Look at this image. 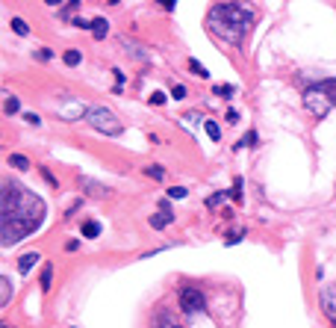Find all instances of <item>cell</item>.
Segmentation results:
<instances>
[{
  "instance_id": "cell-10",
  "label": "cell",
  "mask_w": 336,
  "mask_h": 328,
  "mask_svg": "<svg viewBox=\"0 0 336 328\" xmlns=\"http://www.w3.org/2000/svg\"><path fill=\"white\" fill-rule=\"evenodd\" d=\"M92 33H94V38H106L109 21H106V18H94V21H92Z\"/></svg>"
},
{
  "instance_id": "cell-18",
  "label": "cell",
  "mask_w": 336,
  "mask_h": 328,
  "mask_svg": "<svg viewBox=\"0 0 336 328\" xmlns=\"http://www.w3.org/2000/svg\"><path fill=\"white\" fill-rule=\"evenodd\" d=\"M83 62V56H80V50H65V65H80Z\"/></svg>"
},
{
  "instance_id": "cell-3",
  "label": "cell",
  "mask_w": 336,
  "mask_h": 328,
  "mask_svg": "<svg viewBox=\"0 0 336 328\" xmlns=\"http://www.w3.org/2000/svg\"><path fill=\"white\" fill-rule=\"evenodd\" d=\"M304 107L316 118H325L336 107V80H322L304 89Z\"/></svg>"
},
{
  "instance_id": "cell-16",
  "label": "cell",
  "mask_w": 336,
  "mask_h": 328,
  "mask_svg": "<svg viewBox=\"0 0 336 328\" xmlns=\"http://www.w3.org/2000/svg\"><path fill=\"white\" fill-rule=\"evenodd\" d=\"M12 30H15L18 36H27V33H30V24H27L24 18H12Z\"/></svg>"
},
{
  "instance_id": "cell-2",
  "label": "cell",
  "mask_w": 336,
  "mask_h": 328,
  "mask_svg": "<svg viewBox=\"0 0 336 328\" xmlns=\"http://www.w3.org/2000/svg\"><path fill=\"white\" fill-rule=\"evenodd\" d=\"M251 21H254L251 9H245L242 3H218V6L210 12V30L218 33V36L227 38V41H236V44L245 38Z\"/></svg>"
},
{
  "instance_id": "cell-33",
  "label": "cell",
  "mask_w": 336,
  "mask_h": 328,
  "mask_svg": "<svg viewBox=\"0 0 336 328\" xmlns=\"http://www.w3.org/2000/svg\"><path fill=\"white\" fill-rule=\"evenodd\" d=\"M44 3H47V6H59L62 0H44Z\"/></svg>"
},
{
  "instance_id": "cell-28",
  "label": "cell",
  "mask_w": 336,
  "mask_h": 328,
  "mask_svg": "<svg viewBox=\"0 0 336 328\" xmlns=\"http://www.w3.org/2000/svg\"><path fill=\"white\" fill-rule=\"evenodd\" d=\"M71 24H74V27H83V30H86V27H92V21H83V18H74Z\"/></svg>"
},
{
  "instance_id": "cell-15",
  "label": "cell",
  "mask_w": 336,
  "mask_h": 328,
  "mask_svg": "<svg viewBox=\"0 0 336 328\" xmlns=\"http://www.w3.org/2000/svg\"><path fill=\"white\" fill-rule=\"evenodd\" d=\"M50 281H53V266L47 263V266L41 269V290H44V293L50 290Z\"/></svg>"
},
{
  "instance_id": "cell-29",
  "label": "cell",
  "mask_w": 336,
  "mask_h": 328,
  "mask_svg": "<svg viewBox=\"0 0 336 328\" xmlns=\"http://www.w3.org/2000/svg\"><path fill=\"white\" fill-rule=\"evenodd\" d=\"M171 95L180 101V98H186V89H183V86H174V92H171Z\"/></svg>"
},
{
  "instance_id": "cell-4",
  "label": "cell",
  "mask_w": 336,
  "mask_h": 328,
  "mask_svg": "<svg viewBox=\"0 0 336 328\" xmlns=\"http://www.w3.org/2000/svg\"><path fill=\"white\" fill-rule=\"evenodd\" d=\"M86 121H89L97 133H103V136H118V133H121L118 115H115L112 109H106V107H89V109H86Z\"/></svg>"
},
{
  "instance_id": "cell-6",
  "label": "cell",
  "mask_w": 336,
  "mask_h": 328,
  "mask_svg": "<svg viewBox=\"0 0 336 328\" xmlns=\"http://www.w3.org/2000/svg\"><path fill=\"white\" fill-rule=\"evenodd\" d=\"M319 305H322V314L331 320V326H336V287L334 284L319 293Z\"/></svg>"
},
{
  "instance_id": "cell-20",
  "label": "cell",
  "mask_w": 336,
  "mask_h": 328,
  "mask_svg": "<svg viewBox=\"0 0 336 328\" xmlns=\"http://www.w3.org/2000/svg\"><path fill=\"white\" fill-rule=\"evenodd\" d=\"M189 68H192V71H195L198 77H207V74H210V71H207V68H204V65H201L198 59H189Z\"/></svg>"
},
{
  "instance_id": "cell-9",
  "label": "cell",
  "mask_w": 336,
  "mask_h": 328,
  "mask_svg": "<svg viewBox=\"0 0 336 328\" xmlns=\"http://www.w3.org/2000/svg\"><path fill=\"white\" fill-rule=\"evenodd\" d=\"M38 263V255L35 252H30V255H24V257H18V272L21 275H30V269Z\"/></svg>"
},
{
  "instance_id": "cell-13",
  "label": "cell",
  "mask_w": 336,
  "mask_h": 328,
  "mask_svg": "<svg viewBox=\"0 0 336 328\" xmlns=\"http://www.w3.org/2000/svg\"><path fill=\"white\" fill-rule=\"evenodd\" d=\"M9 296H12V281L9 278H0V308L9 305Z\"/></svg>"
},
{
  "instance_id": "cell-32",
  "label": "cell",
  "mask_w": 336,
  "mask_h": 328,
  "mask_svg": "<svg viewBox=\"0 0 336 328\" xmlns=\"http://www.w3.org/2000/svg\"><path fill=\"white\" fill-rule=\"evenodd\" d=\"M74 9H80V0H71V3H68V9H65V12H74Z\"/></svg>"
},
{
  "instance_id": "cell-21",
  "label": "cell",
  "mask_w": 336,
  "mask_h": 328,
  "mask_svg": "<svg viewBox=\"0 0 336 328\" xmlns=\"http://www.w3.org/2000/svg\"><path fill=\"white\" fill-rule=\"evenodd\" d=\"M168 198H177V201L186 198V186H171V189H168Z\"/></svg>"
},
{
  "instance_id": "cell-30",
  "label": "cell",
  "mask_w": 336,
  "mask_h": 328,
  "mask_svg": "<svg viewBox=\"0 0 336 328\" xmlns=\"http://www.w3.org/2000/svg\"><path fill=\"white\" fill-rule=\"evenodd\" d=\"M227 121H230V124H236V121H239V112H236V109H230V112H227Z\"/></svg>"
},
{
  "instance_id": "cell-26",
  "label": "cell",
  "mask_w": 336,
  "mask_h": 328,
  "mask_svg": "<svg viewBox=\"0 0 336 328\" xmlns=\"http://www.w3.org/2000/svg\"><path fill=\"white\" fill-rule=\"evenodd\" d=\"M41 178H44V181H47V183H50V186H59V183H56V178H53V175H50V172H47V166H44V169H41Z\"/></svg>"
},
{
  "instance_id": "cell-11",
  "label": "cell",
  "mask_w": 336,
  "mask_h": 328,
  "mask_svg": "<svg viewBox=\"0 0 336 328\" xmlns=\"http://www.w3.org/2000/svg\"><path fill=\"white\" fill-rule=\"evenodd\" d=\"M9 166L18 169V172H27V169H30V160H27L24 154H9Z\"/></svg>"
},
{
  "instance_id": "cell-23",
  "label": "cell",
  "mask_w": 336,
  "mask_h": 328,
  "mask_svg": "<svg viewBox=\"0 0 336 328\" xmlns=\"http://www.w3.org/2000/svg\"><path fill=\"white\" fill-rule=\"evenodd\" d=\"M151 104H153V107H162V104H165V92H153V95H151Z\"/></svg>"
},
{
  "instance_id": "cell-8",
  "label": "cell",
  "mask_w": 336,
  "mask_h": 328,
  "mask_svg": "<svg viewBox=\"0 0 336 328\" xmlns=\"http://www.w3.org/2000/svg\"><path fill=\"white\" fill-rule=\"evenodd\" d=\"M171 222H174V213H171V210H162V213H153V216H151V228H153V231H162V228L171 225Z\"/></svg>"
},
{
  "instance_id": "cell-19",
  "label": "cell",
  "mask_w": 336,
  "mask_h": 328,
  "mask_svg": "<svg viewBox=\"0 0 336 328\" xmlns=\"http://www.w3.org/2000/svg\"><path fill=\"white\" fill-rule=\"evenodd\" d=\"M207 133H210V139H213V142H218V139H221V127H218L215 121H207Z\"/></svg>"
},
{
  "instance_id": "cell-7",
  "label": "cell",
  "mask_w": 336,
  "mask_h": 328,
  "mask_svg": "<svg viewBox=\"0 0 336 328\" xmlns=\"http://www.w3.org/2000/svg\"><path fill=\"white\" fill-rule=\"evenodd\" d=\"M80 186H83L89 195H97V198H103V195H106V186H103V183H97V181H92V178H80Z\"/></svg>"
},
{
  "instance_id": "cell-35",
  "label": "cell",
  "mask_w": 336,
  "mask_h": 328,
  "mask_svg": "<svg viewBox=\"0 0 336 328\" xmlns=\"http://www.w3.org/2000/svg\"><path fill=\"white\" fill-rule=\"evenodd\" d=\"M171 328H180V326H171Z\"/></svg>"
},
{
  "instance_id": "cell-31",
  "label": "cell",
  "mask_w": 336,
  "mask_h": 328,
  "mask_svg": "<svg viewBox=\"0 0 336 328\" xmlns=\"http://www.w3.org/2000/svg\"><path fill=\"white\" fill-rule=\"evenodd\" d=\"M156 3H159V6H162V9H168V12H171V9H174V0H156Z\"/></svg>"
},
{
  "instance_id": "cell-25",
  "label": "cell",
  "mask_w": 336,
  "mask_h": 328,
  "mask_svg": "<svg viewBox=\"0 0 336 328\" xmlns=\"http://www.w3.org/2000/svg\"><path fill=\"white\" fill-rule=\"evenodd\" d=\"M24 121L32 124V127H38V115H35V112H24Z\"/></svg>"
},
{
  "instance_id": "cell-27",
  "label": "cell",
  "mask_w": 336,
  "mask_h": 328,
  "mask_svg": "<svg viewBox=\"0 0 336 328\" xmlns=\"http://www.w3.org/2000/svg\"><path fill=\"white\" fill-rule=\"evenodd\" d=\"M35 56H38V59H53V50H50V47H41Z\"/></svg>"
},
{
  "instance_id": "cell-17",
  "label": "cell",
  "mask_w": 336,
  "mask_h": 328,
  "mask_svg": "<svg viewBox=\"0 0 336 328\" xmlns=\"http://www.w3.org/2000/svg\"><path fill=\"white\" fill-rule=\"evenodd\" d=\"M15 112H21V101L15 95H9L6 98V115H15Z\"/></svg>"
},
{
  "instance_id": "cell-22",
  "label": "cell",
  "mask_w": 336,
  "mask_h": 328,
  "mask_svg": "<svg viewBox=\"0 0 336 328\" xmlns=\"http://www.w3.org/2000/svg\"><path fill=\"white\" fill-rule=\"evenodd\" d=\"M215 92H218L221 98H233V95H236V89H233V86H215Z\"/></svg>"
},
{
  "instance_id": "cell-14",
  "label": "cell",
  "mask_w": 336,
  "mask_h": 328,
  "mask_svg": "<svg viewBox=\"0 0 336 328\" xmlns=\"http://www.w3.org/2000/svg\"><path fill=\"white\" fill-rule=\"evenodd\" d=\"M145 175L153 178V181H165V169L162 166H145Z\"/></svg>"
},
{
  "instance_id": "cell-12",
  "label": "cell",
  "mask_w": 336,
  "mask_h": 328,
  "mask_svg": "<svg viewBox=\"0 0 336 328\" xmlns=\"http://www.w3.org/2000/svg\"><path fill=\"white\" fill-rule=\"evenodd\" d=\"M80 231H83V237H86V240L100 237V225H97V222H92V219H89V222H83V228H80Z\"/></svg>"
},
{
  "instance_id": "cell-24",
  "label": "cell",
  "mask_w": 336,
  "mask_h": 328,
  "mask_svg": "<svg viewBox=\"0 0 336 328\" xmlns=\"http://www.w3.org/2000/svg\"><path fill=\"white\" fill-rule=\"evenodd\" d=\"M242 237H245V231H239V234H227V240H224V246H233V243H242Z\"/></svg>"
},
{
  "instance_id": "cell-1",
  "label": "cell",
  "mask_w": 336,
  "mask_h": 328,
  "mask_svg": "<svg viewBox=\"0 0 336 328\" xmlns=\"http://www.w3.org/2000/svg\"><path fill=\"white\" fill-rule=\"evenodd\" d=\"M44 219V201L32 195L30 189L15 186L12 181L3 189V204H0V237L3 246H15L18 240L30 237Z\"/></svg>"
},
{
  "instance_id": "cell-5",
  "label": "cell",
  "mask_w": 336,
  "mask_h": 328,
  "mask_svg": "<svg viewBox=\"0 0 336 328\" xmlns=\"http://www.w3.org/2000/svg\"><path fill=\"white\" fill-rule=\"evenodd\" d=\"M180 308H183V314H201L207 308V296L198 287H183L180 290Z\"/></svg>"
},
{
  "instance_id": "cell-34",
  "label": "cell",
  "mask_w": 336,
  "mask_h": 328,
  "mask_svg": "<svg viewBox=\"0 0 336 328\" xmlns=\"http://www.w3.org/2000/svg\"><path fill=\"white\" fill-rule=\"evenodd\" d=\"M106 3H112V6H115V3H118V0H106Z\"/></svg>"
}]
</instances>
